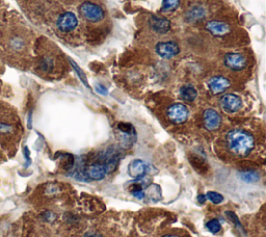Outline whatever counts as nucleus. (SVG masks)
<instances>
[{"instance_id": "f257e3e1", "label": "nucleus", "mask_w": 266, "mask_h": 237, "mask_svg": "<svg viewBox=\"0 0 266 237\" xmlns=\"http://www.w3.org/2000/svg\"><path fill=\"white\" fill-rule=\"evenodd\" d=\"M226 140L229 151L239 157L247 156L255 147L253 135L243 129L230 130Z\"/></svg>"}, {"instance_id": "f03ea898", "label": "nucleus", "mask_w": 266, "mask_h": 237, "mask_svg": "<svg viewBox=\"0 0 266 237\" xmlns=\"http://www.w3.org/2000/svg\"><path fill=\"white\" fill-rule=\"evenodd\" d=\"M166 116L174 124H182L189 117V109L182 103H174L166 110Z\"/></svg>"}, {"instance_id": "7ed1b4c3", "label": "nucleus", "mask_w": 266, "mask_h": 237, "mask_svg": "<svg viewBox=\"0 0 266 237\" xmlns=\"http://www.w3.org/2000/svg\"><path fill=\"white\" fill-rule=\"evenodd\" d=\"M79 10H80V14L85 20H87L88 22H93V23L102 21L105 15L104 11L102 10V7L92 2L82 3Z\"/></svg>"}, {"instance_id": "20e7f679", "label": "nucleus", "mask_w": 266, "mask_h": 237, "mask_svg": "<svg viewBox=\"0 0 266 237\" xmlns=\"http://www.w3.org/2000/svg\"><path fill=\"white\" fill-rule=\"evenodd\" d=\"M156 53L164 59H171L179 54L180 47L178 44L174 41L159 42L155 46Z\"/></svg>"}, {"instance_id": "39448f33", "label": "nucleus", "mask_w": 266, "mask_h": 237, "mask_svg": "<svg viewBox=\"0 0 266 237\" xmlns=\"http://www.w3.org/2000/svg\"><path fill=\"white\" fill-rule=\"evenodd\" d=\"M220 107L228 113H234L241 109L242 100L235 94H225L219 99Z\"/></svg>"}, {"instance_id": "423d86ee", "label": "nucleus", "mask_w": 266, "mask_h": 237, "mask_svg": "<svg viewBox=\"0 0 266 237\" xmlns=\"http://www.w3.org/2000/svg\"><path fill=\"white\" fill-rule=\"evenodd\" d=\"M225 66L232 71H241L247 66V60L241 53H228L224 58Z\"/></svg>"}, {"instance_id": "0eeeda50", "label": "nucleus", "mask_w": 266, "mask_h": 237, "mask_svg": "<svg viewBox=\"0 0 266 237\" xmlns=\"http://www.w3.org/2000/svg\"><path fill=\"white\" fill-rule=\"evenodd\" d=\"M57 27L63 32H71L73 31L78 25L77 17L71 12H67L61 14L57 19Z\"/></svg>"}, {"instance_id": "6e6552de", "label": "nucleus", "mask_w": 266, "mask_h": 237, "mask_svg": "<svg viewBox=\"0 0 266 237\" xmlns=\"http://www.w3.org/2000/svg\"><path fill=\"white\" fill-rule=\"evenodd\" d=\"M150 169H151V165L147 163L146 161L140 160V159H135V160H132L129 163L128 173L130 175V177L138 180V179L144 178L150 172Z\"/></svg>"}, {"instance_id": "1a4fd4ad", "label": "nucleus", "mask_w": 266, "mask_h": 237, "mask_svg": "<svg viewBox=\"0 0 266 237\" xmlns=\"http://www.w3.org/2000/svg\"><path fill=\"white\" fill-rule=\"evenodd\" d=\"M207 85L209 91L214 94V95H218L224 93L225 91H227L230 85H231V82L228 78H226L225 76H212L211 78H209V80L207 81Z\"/></svg>"}, {"instance_id": "9d476101", "label": "nucleus", "mask_w": 266, "mask_h": 237, "mask_svg": "<svg viewBox=\"0 0 266 237\" xmlns=\"http://www.w3.org/2000/svg\"><path fill=\"white\" fill-rule=\"evenodd\" d=\"M203 123L207 130H216L221 125V117L215 109H206L203 113Z\"/></svg>"}, {"instance_id": "9b49d317", "label": "nucleus", "mask_w": 266, "mask_h": 237, "mask_svg": "<svg viewBox=\"0 0 266 237\" xmlns=\"http://www.w3.org/2000/svg\"><path fill=\"white\" fill-rule=\"evenodd\" d=\"M206 29L215 37H223L230 32V26L228 23L219 20H211L206 23Z\"/></svg>"}, {"instance_id": "f8f14e48", "label": "nucleus", "mask_w": 266, "mask_h": 237, "mask_svg": "<svg viewBox=\"0 0 266 237\" xmlns=\"http://www.w3.org/2000/svg\"><path fill=\"white\" fill-rule=\"evenodd\" d=\"M150 24L152 29L159 34H165L171 30V22L163 17L158 16H151Z\"/></svg>"}, {"instance_id": "ddd939ff", "label": "nucleus", "mask_w": 266, "mask_h": 237, "mask_svg": "<svg viewBox=\"0 0 266 237\" xmlns=\"http://www.w3.org/2000/svg\"><path fill=\"white\" fill-rule=\"evenodd\" d=\"M106 174H107V171L105 169V165L100 161L92 163L85 170L86 178L92 180H101L106 176Z\"/></svg>"}, {"instance_id": "4468645a", "label": "nucleus", "mask_w": 266, "mask_h": 237, "mask_svg": "<svg viewBox=\"0 0 266 237\" xmlns=\"http://www.w3.org/2000/svg\"><path fill=\"white\" fill-rule=\"evenodd\" d=\"M206 11L202 6H193L186 13L185 20L189 23H196L205 18Z\"/></svg>"}, {"instance_id": "2eb2a0df", "label": "nucleus", "mask_w": 266, "mask_h": 237, "mask_svg": "<svg viewBox=\"0 0 266 237\" xmlns=\"http://www.w3.org/2000/svg\"><path fill=\"white\" fill-rule=\"evenodd\" d=\"M179 95L180 98L184 101L187 102H192L196 100L197 96H198V92L196 90V87L191 84H185L183 85L180 91H179Z\"/></svg>"}, {"instance_id": "dca6fc26", "label": "nucleus", "mask_w": 266, "mask_h": 237, "mask_svg": "<svg viewBox=\"0 0 266 237\" xmlns=\"http://www.w3.org/2000/svg\"><path fill=\"white\" fill-rule=\"evenodd\" d=\"M118 129L123 136H126V139L124 140V142H130V144L134 142V140H133V135L135 134V130L130 123H120L118 125Z\"/></svg>"}, {"instance_id": "f3484780", "label": "nucleus", "mask_w": 266, "mask_h": 237, "mask_svg": "<svg viewBox=\"0 0 266 237\" xmlns=\"http://www.w3.org/2000/svg\"><path fill=\"white\" fill-rule=\"evenodd\" d=\"M180 4V0H162L161 12L162 13H170L178 8Z\"/></svg>"}, {"instance_id": "a211bd4d", "label": "nucleus", "mask_w": 266, "mask_h": 237, "mask_svg": "<svg viewBox=\"0 0 266 237\" xmlns=\"http://www.w3.org/2000/svg\"><path fill=\"white\" fill-rule=\"evenodd\" d=\"M146 196H150V198L152 199L153 201L160 200V198H161V190H160V187H159L158 185H155V184H153V185L149 186L148 190L145 191V197H146Z\"/></svg>"}, {"instance_id": "6ab92c4d", "label": "nucleus", "mask_w": 266, "mask_h": 237, "mask_svg": "<svg viewBox=\"0 0 266 237\" xmlns=\"http://www.w3.org/2000/svg\"><path fill=\"white\" fill-rule=\"evenodd\" d=\"M240 176L243 181L245 182H256L258 181L260 178V175L258 172L256 171H246L240 173Z\"/></svg>"}, {"instance_id": "aec40b11", "label": "nucleus", "mask_w": 266, "mask_h": 237, "mask_svg": "<svg viewBox=\"0 0 266 237\" xmlns=\"http://www.w3.org/2000/svg\"><path fill=\"white\" fill-rule=\"evenodd\" d=\"M131 195L136 198V199H144L145 198V190L143 188V186L140 185V184H133L132 186H130L129 188Z\"/></svg>"}, {"instance_id": "412c9836", "label": "nucleus", "mask_w": 266, "mask_h": 237, "mask_svg": "<svg viewBox=\"0 0 266 237\" xmlns=\"http://www.w3.org/2000/svg\"><path fill=\"white\" fill-rule=\"evenodd\" d=\"M206 228L208 229V231H210L211 233L216 234L220 231L221 225H220L218 219H210V221H208V223L206 224Z\"/></svg>"}, {"instance_id": "4be33fe9", "label": "nucleus", "mask_w": 266, "mask_h": 237, "mask_svg": "<svg viewBox=\"0 0 266 237\" xmlns=\"http://www.w3.org/2000/svg\"><path fill=\"white\" fill-rule=\"evenodd\" d=\"M205 196H206V199L211 201L213 204H219L224 201V197L215 191H208Z\"/></svg>"}, {"instance_id": "5701e85b", "label": "nucleus", "mask_w": 266, "mask_h": 237, "mask_svg": "<svg viewBox=\"0 0 266 237\" xmlns=\"http://www.w3.org/2000/svg\"><path fill=\"white\" fill-rule=\"evenodd\" d=\"M71 65H72V67H73V69L75 70V72L77 73V75H78V77L79 78H80V80L84 83V85L85 86H87V87H90V85H88V82H87V79H86V76L84 75V73H83V71H82V70L80 69V68H79L78 66H77V64L76 63H74V61L73 60H71Z\"/></svg>"}, {"instance_id": "b1692460", "label": "nucleus", "mask_w": 266, "mask_h": 237, "mask_svg": "<svg viewBox=\"0 0 266 237\" xmlns=\"http://www.w3.org/2000/svg\"><path fill=\"white\" fill-rule=\"evenodd\" d=\"M13 132V127L5 123H0V134H8Z\"/></svg>"}, {"instance_id": "393cba45", "label": "nucleus", "mask_w": 266, "mask_h": 237, "mask_svg": "<svg viewBox=\"0 0 266 237\" xmlns=\"http://www.w3.org/2000/svg\"><path fill=\"white\" fill-rule=\"evenodd\" d=\"M96 91L98 92L99 94H101V95H107V93H108L107 89H106V87L103 86L102 84H97L96 85Z\"/></svg>"}, {"instance_id": "a878e982", "label": "nucleus", "mask_w": 266, "mask_h": 237, "mask_svg": "<svg viewBox=\"0 0 266 237\" xmlns=\"http://www.w3.org/2000/svg\"><path fill=\"white\" fill-rule=\"evenodd\" d=\"M12 46L16 49H21L22 48V46H23V42L21 41L20 42V40L19 39H14L13 41H12Z\"/></svg>"}, {"instance_id": "bb28decb", "label": "nucleus", "mask_w": 266, "mask_h": 237, "mask_svg": "<svg viewBox=\"0 0 266 237\" xmlns=\"http://www.w3.org/2000/svg\"><path fill=\"white\" fill-rule=\"evenodd\" d=\"M29 150H28V148L27 147H25L24 148V156L26 158V160H27L28 163H30V158H29Z\"/></svg>"}, {"instance_id": "cd10ccee", "label": "nucleus", "mask_w": 266, "mask_h": 237, "mask_svg": "<svg viewBox=\"0 0 266 237\" xmlns=\"http://www.w3.org/2000/svg\"><path fill=\"white\" fill-rule=\"evenodd\" d=\"M198 202H199V203L200 204H204V203H205V202H206V196L205 195H199V197H198Z\"/></svg>"}, {"instance_id": "c85d7f7f", "label": "nucleus", "mask_w": 266, "mask_h": 237, "mask_svg": "<svg viewBox=\"0 0 266 237\" xmlns=\"http://www.w3.org/2000/svg\"><path fill=\"white\" fill-rule=\"evenodd\" d=\"M84 237H103V236L97 234V233H86L84 235Z\"/></svg>"}, {"instance_id": "c756f323", "label": "nucleus", "mask_w": 266, "mask_h": 237, "mask_svg": "<svg viewBox=\"0 0 266 237\" xmlns=\"http://www.w3.org/2000/svg\"><path fill=\"white\" fill-rule=\"evenodd\" d=\"M162 237H179V236H177V235H164Z\"/></svg>"}]
</instances>
